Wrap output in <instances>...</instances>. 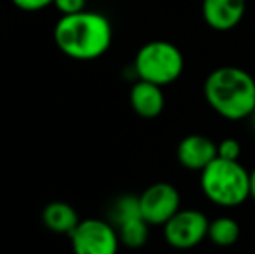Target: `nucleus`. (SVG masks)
I'll return each instance as SVG.
<instances>
[{
  "label": "nucleus",
  "instance_id": "1",
  "mask_svg": "<svg viewBox=\"0 0 255 254\" xmlns=\"http://www.w3.org/2000/svg\"><path fill=\"white\" fill-rule=\"evenodd\" d=\"M113 30L106 16L82 10L61 16L54 28V40L59 51L71 59L91 61L110 49Z\"/></svg>",
  "mask_w": 255,
  "mask_h": 254
},
{
  "label": "nucleus",
  "instance_id": "2",
  "mask_svg": "<svg viewBox=\"0 0 255 254\" xmlns=\"http://www.w3.org/2000/svg\"><path fill=\"white\" fill-rule=\"evenodd\" d=\"M203 96L208 106L224 119H250L255 112V78L238 66L215 68L205 78Z\"/></svg>",
  "mask_w": 255,
  "mask_h": 254
},
{
  "label": "nucleus",
  "instance_id": "3",
  "mask_svg": "<svg viewBox=\"0 0 255 254\" xmlns=\"http://www.w3.org/2000/svg\"><path fill=\"white\" fill-rule=\"evenodd\" d=\"M200 174L205 197L215 206L238 207L250 199V171L240 160L217 157Z\"/></svg>",
  "mask_w": 255,
  "mask_h": 254
},
{
  "label": "nucleus",
  "instance_id": "4",
  "mask_svg": "<svg viewBox=\"0 0 255 254\" xmlns=\"http://www.w3.org/2000/svg\"><path fill=\"white\" fill-rule=\"evenodd\" d=\"M135 73L139 80L156 84L160 87L175 82L184 71V56L181 49L167 40H153L144 44L135 54Z\"/></svg>",
  "mask_w": 255,
  "mask_h": 254
},
{
  "label": "nucleus",
  "instance_id": "5",
  "mask_svg": "<svg viewBox=\"0 0 255 254\" xmlns=\"http://www.w3.org/2000/svg\"><path fill=\"white\" fill-rule=\"evenodd\" d=\"M208 218L198 209H179L163 225V237L170 248L193 249L208 237Z\"/></svg>",
  "mask_w": 255,
  "mask_h": 254
},
{
  "label": "nucleus",
  "instance_id": "6",
  "mask_svg": "<svg viewBox=\"0 0 255 254\" xmlns=\"http://www.w3.org/2000/svg\"><path fill=\"white\" fill-rule=\"evenodd\" d=\"M70 237L75 254H117L120 246L118 232L103 220L80 221Z\"/></svg>",
  "mask_w": 255,
  "mask_h": 254
},
{
  "label": "nucleus",
  "instance_id": "7",
  "mask_svg": "<svg viewBox=\"0 0 255 254\" xmlns=\"http://www.w3.org/2000/svg\"><path fill=\"white\" fill-rule=\"evenodd\" d=\"M141 214L149 225L163 227L179 209H181V195L172 183H153L139 195Z\"/></svg>",
  "mask_w": 255,
  "mask_h": 254
},
{
  "label": "nucleus",
  "instance_id": "8",
  "mask_svg": "<svg viewBox=\"0 0 255 254\" xmlns=\"http://www.w3.org/2000/svg\"><path fill=\"white\" fill-rule=\"evenodd\" d=\"M217 159V143L203 134H189L177 145V160L189 171H202Z\"/></svg>",
  "mask_w": 255,
  "mask_h": 254
},
{
  "label": "nucleus",
  "instance_id": "9",
  "mask_svg": "<svg viewBox=\"0 0 255 254\" xmlns=\"http://www.w3.org/2000/svg\"><path fill=\"white\" fill-rule=\"evenodd\" d=\"M247 10V0H203V19L212 30L228 31L242 23Z\"/></svg>",
  "mask_w": 255,
  "mask_h": 254
},
{
  "label": "nucleus",
  "instance_id": "10",
  "mask_svg": "<svg viewBox=\"0 0 255 254\" xmlns=\"http://www.w3.org/2000/svg\"><path fill=\"white\" fill-rule=\"evenodd\" d=\"M130 106L141 119H156L165 106V96L160 85L139 80L130 89Z\"/></svg>",
  "mask_w": 255,
  "mask_h": 254
},
{
  "label": "nucleus",
  "instance_id": "11",
  "mask_svg": "<svg viewBox=\"0 0 255 254\" xmlns=\"http://www.w3.org/2000/svg\"><path fill=\"white\" fill-rule=\"evenodd\" d=\"M42 221L47 230L59 235H71L80 223L77 211L70 204L59 202V200L45 206L44 213H42Z\"/></svg>",
  "mask_w": 255,
  "mask_h": 254
},
{
  "label": "nucleus",
  "instance_id": "12",
  "mask_svg": "<svg viewBox=\"0 0 255 254\" xmlns=\"http://www.w3.org/2000/svg\"><path fill=\"white\" fill-rule=\"evenodd\" d=\"M208 239L219 248H229L240 239V225L229 216L215 218L208 225Z\"/></svg>",
  "mask_w": 255,
  "mask_h": 254
},
{
  "label": "nucleus",
  "instance_id": "13",
  "mask_svg": "<svg viewBox=\"0 0 255 254\" xmlns=\"http://www.w3.org/2000/svg\"><path fill=\"white\" fill-rule=\"evenodd\" d=\"M118 237L120 244L130 249H139L148 242L149 237V223L144 218H134L130 221H125L118 227Z\"/></svg>",
  "mask_w": 255,
  "mask_h": 254
},
{
  "label": "nucleus",
  "instance_id": "14",
  "mask_svg": "<svg viewBox=\"0 0 255 254\" xmlns=\"http://www.w3.org/2000/svg\"><path fill=\"white\" fill-rule=\"evenodd\" d=\"M110 218H111V223L117 225V227L124 225L125 221L134 220V218H142L139 197L135 195L118 197L110 207Z\"/></svg>",
  "mask_w": 255,
  "mask_h": 254
},
{
  "label": "nucleus",
  "instance_id": "15",
  "mask_svg": "<svg viewBox=\"0 0 255 254\" xmlns=\"http://www.w3.org/2000/svg\"><path fill=\"white\" fill-rule=\"evenodd\" d=\"M242 155V146L235 138H226L221 143H217V157L228 160H240Z\"/></svg>",
  "mask_w": 255,
  "mask_h": 254
},
{
  "label": "nucleus",
  "instance_id": "16",
  "mask_svg": "<svg viewBox=\"0 0 255 254\" xmlns=\"http://www.w3.org/2000/svg\"><path fill=\"white\" fill-rule=\"evenodd\" d=\"M52 5L59 10L61 16H70L85 10V0H54Z\"/></svg>",
  "mask_w": 255,
  "mask_h": 254
},
{
  "label": "nucleus",
  "instance_id": "17",
  "mask_svg": "<svg viewBox=\"0 0 255 254\" xmlns=\"http://www.w3.org/2000/svg\"><path fill=\"white\" fill-rule=\"evenodd\" d=\"M12 3L21 10L35 12V10H40V9H45V7L52 5L54 0H12Z\"/></svg>",
  "mask_w": 255,
  "mask_h": 254
},
{
  "label": "nucleus",
  "instance_id": "18",
  "mask_svg": "<svg viewBox=\"0 0 255 254\" xmlns=\"http://www.w3.org/2000/svg\"><path fill=\"white\" fill-rule=\"evenodd\" d=\"M250 199L255 200V167L250 171Z\"/></svg>",
  "mask_w": 255,
  "mask_h": 254
},
{
  "label": "nucleus",
  "instance_id": "19",
  "mask_svg": "<svg viewBox=\"0 0 255 254\" xmlns=\"http://www.w3.org/2000/svg\"><path fill=\"white\" fill-rule=\"evenodd\" d=\"M250 120H252V126L255 127V112L252 113V115H250Z\"/></svg>",
  "mask_w": 255,
  "mask_h": 254
}]
</instances>
